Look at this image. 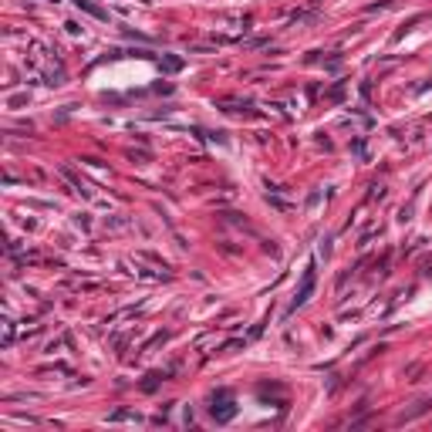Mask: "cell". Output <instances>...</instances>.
I'll return each instance as SVG.
<instances>
[{"label":"cell","instance_id":"6da1fadb","mask_svg":"<svg viewBox=\"0 0 432 432\" xmlns=\"http://www.w3.org/2000/svg\"><path fill=\"white\" fill-rule=\"evenodd\" d=\"M311 290H314V270H307V277H304V284H301V294L294 297V304H290V311H297V307L304 304L307 297H311Z\"/></svg>","mask_w":432,"mask_h":432}]
</instances>
